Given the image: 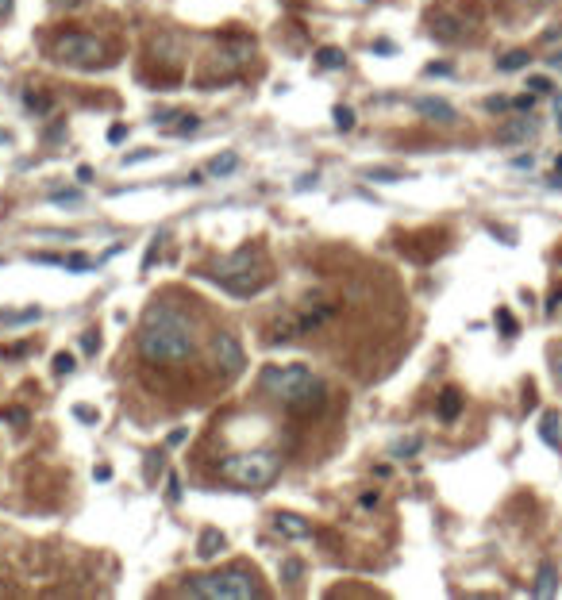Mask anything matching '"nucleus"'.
Masks as SVG:
<instances>
[{
  "instance_id": "obj_1",
  "label": "nucleus",
  "mask_w": 562,
  "mask_h": 600,
  "mask_svg": "<svg viewBox=\"0 0 562 600\" xmlns=\"http://www.w3.org/2000/svg\"><path fill=\"white\" fill-rule=\"evenodd\" d=\"M135 347L147 366H185L197 354V327L174 304L150 300V308L142 312Z\"/></svg>"
},
{
  "instance_id": "obj_2",
  "label": "nucleus",
  "mask_w": 562,
  "mask_h": 600,
  "mask_svg": "<svg viewBox=\"0 0 562 600\" xmlns=\"http://www.w3.org/2000/svg\"><path fill=\"white\" fill-rule=\"evenodd\" d=\"M281 451H270V446H259V451H239V454H227V458L216 462V478L235 485V489L246 493H262L270 489L274 481L281 478Z\"/></svg>"
},
{
  "instance_id": "obj_3",
  "label": "nucleus",
  "mask_w": 562,
  "mask_h": 600,
  "mask_svg": "<svg viewBox=\"0 0 562 600\" xmlns=\"http://www.w3.org/2000/svg\"><path fill=\"white\" fill-rule=\"evenodd\" d=\"M204 278L224 285L231 297H259L266 285H270V265H266L259 246H239L235 254L216 262L212 273H204Z\"/></svg>"
},
{
  "instance_id": "obj_4",
  "label": "nucleus",
  "mask_w": 562,
  "mask_h": 600,
  "mask_svg": "<svg viewBox=\"0 0 562 600\" xmlns=\"http://www.w3.org/2000/svg\"><path fill=\"white\" fill-rule=\"evenodd\" d=\"M185 596H201V600H251V596H266V589L259 585V574L246 566H227L216 574H197L185 577Z\"/></svg>"
},
{
  "instance_id": "obj_5",
  "label": "nucleus",
  "mask_w": 562,
  "mask_h": 600,
  "mask_svg": "<svg viewBox=\"0 0 562 600\" xmlns=\"http://www.w3.org/2000/svg\"><path fill=\"white\" fill-rule=\"evenodd\" d=\"M251 58H254V43L246 39V35H231L216 54H208L204 70L197 73V85H201V89H212L216 81L224 85V81L243 78V70L251 65Z\"/></svg>"
},
{
  "instance_id": "obj_6",
  "label": "nucleus",
  "mask_w": 562,
  "mask_h": 600,
  "mask_svg": "<svg viewBox=\"0 0 562 600\" xmlns=\"http://www.w3.org/2000/svg\"><path fill=\"white\" fill-rule=\"evenodd\" d=\"M312 385H320V377L312 374L304 362H289V366H262L259 374V389L270 400H278L281 408H289L297 396H304Z\"/></svg>"
},
{
  "instance_id": "obj_7",
  "label": "nucleus",
  "mask_w": 562,
  "mask_h": 600,
  "mask_svg": "<svg viewBox=\"0 0 562 600\" xmlns=\"http://www.w3.org/2000/svg\"><path fill=\"white\" fill-rule=\"evenodd\" d=\"M104 51H108L104 39L100 35H89V31H62V35H54V43H51V58L62 62V65H78V70L100 65Z\"/></svg>"
},
{
  "instance_id": "obj_8",
  "label": "nucleus",
  "mask_w": 562,
  "mask_h": 600,
  "mask_svg": "<svg viewBox=\"0 0 562 600\" xmlns=\"http://www.w3.org/2000/svg\"><path fill=\"white\" fill-rule=\"evenodd\" d=\"M212 366L224 369V377H239L243 366H246V354H243V342L231 335V331H216L212 335Z\"/></svg>"
},
{
  "instance_id": "obj_9",
  "label": "nucleus",
  "mask_w": 562,
  "mask_h": 600,
  "mask_svg": "<svg viewBox=\"0 0 562 600\" xmlns=\"http://www.w3.org/2000/svg\"><path fill=\"white\" fill-rule=\"evenodd\" d=\"M536 135H539V120L531 116V112H524V116H516V120H504L497 127V142H501V147H520V142H528Z\"/></svg>"
},
{
  "instance_id": "obj_10",
  "label": "nucleus",
  "mask_w": 562,
  "mask_h": 600,
  "mask_svg": "<svg viewBox=\"0 0 562 600\" xmlns=\"http://www.w3.org/2000/svg\"><path fill=\"white\" fill-rule=\"evenodd\" d=\"M323 408H328V385L320 381V385H312L304 396L293 400V404L285 408V412H289V416H297V420H312V416H320Z\"/></svg>"
},
{
  "instance_id": "obj_11",
  "label": "nucleus",
  "mask_w": 562,
  "mask_h": 600,
  "mask_svg": "<svg viewBox=\"0 0 562 600\" xmlns=\"http://www.w3.org/2000/svg\"><path fill=\"white\" fill-rule=\"evenodd\" d=\"M416 112H420L424 120L432 123H443V127H451V123H459V112H454V104H447L443 97H420L412 104Z\"/></svg>"
},
{
  "instance_id": "obj_12",
  "label": "nucleus",
  "mask_w": 562,
  "mask_h": 600,
  "mask_svg": "<svg viewBox=\"0 0 562 600\" xmlns=\"http://www.w3.org/2000/svg\"><path fill=\"white\" fill-rule=\"evenodd\" d=\"M432 39H435V43H459V39H466V27H462L459 16L435 12V16H432Z\"/></svg>"
},
{
  "instance_id": "obj_13",
  "label": "nucleus",
  "mask_w": 562,
  "mask_h": 600,
  "mask_svg": "<svg viewBox=\"0 0 562 600\" xmlns=\"http://www.w3.org/2000/svg\"><path fill=\"white\" fill-rule=\"evenodd\" d=\"M274 531L285 535V539H308L312 535V523L304 516H297V512H278V516H274Z\"/></svg>"
},
{
  "instance_id": "obj_14",
  "label": "nucleus",
  "mask_w": 562,
  "mask_h": 600,
  "mask_svg": "<svg viewBox=\"0 0 562 600\" xmlns=\"http://www.w3.org/2000/svg\"><path fill=\"white\" fill-rule=\"evenodd\" d=\"M462 404H466V396L459 393V389H443L439 396H435V416H439V423H454L462 416Z\"/></svg>"
},
{
  "instance_id": "obj_15",
  "label": "nucleus",
  "mask_w": 562,
  "mask_h": 600,
  "mask_svg": "<svg viewBox=\"0 0 562 600\" xmlns=\"http://www.w3.org/2000/svg\"><path fill=\"white\" fill-rule=\"evenodd\" d=\"M558 593V566L555 562H539V569H536V585H531V596H555Z\"/></svg>"
},
{
  "instance_id": "obj_16",
  "label": "nucleus",
  "mask_w": 562,
  "mask_h": 600,
  "mask_svg": "<svg viewBox=\"0 0 562 600\" xmlns=\"http://www.w3.org/2000/svg\"><path fill=\"white\" fill-rule=\"evenodd\" d=\"M562 420H558V412H543V420H539V439L551 446V451H562Z\"/></svg>"
},
{
  "instance_id": "obj_17",
  "label": "nucleus",
  "mask_w": 562,
  "mask_h": 600,
  "mask_svg": "<svg viewBox=\"0 0 562 600\" xmlns=\"http://www.w3.org/2000/svg\"><path fill=\"white\" fill-rule=\"evenodd\" d=\"M220 550H224V535H220L216 527H204V531H201V542H197V558H201V562H212Z\"/></svg>"
},
{
  "instance_id": "obj_18",
  "label": "nucleus",
  "mask_w": 562,
  "mask_h": 600,
  "mask_svg": "<svg viewBox=\"0 0 562 600\" xmlns=\"http://www.w3.org/2000/svg\"><path fill=\"white\" fill-rule=\"evenodd\" d=\"M531 65V54L528 51H509L504 58H497V70L501 73H520V70H528Z\"/></svg>"
},
{
  "instance_id": "obj_19",
  "label": "nucleus",
  "mask_w": 562,
  "mask_h": 600,
  "mask_svg": "<svg viewBox=\"0 0 562 600\" xmlns=\"http://www.w3.org/2000/svg\"><path fill=\"white\" fill-rule=\"evenodd\" d=\"M316 65H320V70H343V65H347V54H343L339 46H320V51H316Z\"/></svg>"
},
{
  "instance_id": "obj_20",
  "label": "nucleus",
  "mask_w": 562,
  "mask_h": 600,
  "mask_svg": "<svg viewBox=\"0 0 562 600\" xmlns=\"http://www.w3.org/2000/svg\"><path fill=\"white\" fill-rule=\"evenodd\" d=\"M235 169H239V154H231V150H227V154H216L208 162V174L212 177H227V174H235Z\"/></svg>"
},
{
  "instance_id": "obj_21",
  "label": "nucleus",
  "mask_w": 562,
  "mask_h": 600,
  "mask_svg": "<svg viewBox=\"0 0 562 600\" xmlns=\"http://www.w3.org/2000/svg\"><path fill=\"white\" fill-rule=\"evenodd\" d=\"M278 577L285 581V585H301V577H304V562H301V558H281Z\"/></svg>"
},
{
  "instance_id": "obj_22",
  "label": "nucleus",
  "mask_w": 562,
  "mask_h": 600,
  "mask_svg": "<svg viewBox=\"0 0 562 600\" xmlns=\"http://www.w3.org/2000/svg\"><path fill=\"white\" fill-rule=\"evenodd\" d=\"M420 446H424V439L420 435H408V439H401V443H393V458H412V454H420Z\"/></svg>"
},
{
  "instance_id": "obj_23",
  "label": "nucleus",
  "mask_w": 562,
  "mask_h": 600,
  "mask_svg": "<svg viewBox=\"0 0 562 600\" xmlns=\"http://www.w3.org/2000/svg\"><path fill=\"white\" fill-rule=\"evenodd\" d=\"M24 104H27V112H35V116H46L54 100L46 97V93H31V89H27V93H24Z\"/></svg>"
},
{
  "instance_id": "obj_24",
  "label": "nucleus",
  "mask_w": 562,
  "mask_h": 600,
  "mask_svg": "<svg viewBox=\"0 0 562 600\" xmlns=\"http://www.w3.org/2000/svg\"><path fill=\"white\" fill-rule=\"evenodd\" d=\"M331 120H335V127L339 131H355V108H347V104H335V108H331Z\"/></svg>"
},
{
  "instance_id": "obj_25",
  "label": "nucleus",
  "mask_w": 562,
  "mask_h": 600,
  "mask_svg": "<svg viewBox=\"0 0 562 600\" xmlns=\"http://www.w3.org/2000/svg\"><path fill=\"white\" fill-rule=\"evenodd\" d=\"M62 265H66V270H70V273H85V270H93V265H97V262H93L89 254L73 251V254H66V258H62Z\"/></svg>"
},
{
  "instance_id": "obj_26",
  "label": "nucleus",
  "mask_w": 562,
  "mask_h": 600,
  "mask_svg": "<svg viewBox=\"0 0 562 600\" xmlns=\"http://www.w3.org/2000/svg\"><path fill=\"white\" fill-rule=\"evenodd\" d=\"M73 369H78L73 354H70V350H58V354H54V374H58V377H70Z\"/></svg>"
},
{
  "instance_id": "obj_27",
  "label": "nucleus",
  "mask_w": 562,
  "mask_h": 600,
  "mask_svg": "<svg viewBox=\"0 0 562 600\" xmlns=\"http://www.w3.org/2000/svg\"><path fill=\"white\" fill-rule=\"evenodd\" d=\"M51 200H54V204H81V193H78V189H54Z\"/></svg>"
},
{
  "instance_id": "obj_28",
  "label": "nucleus",
  "mask_w": 562,
  "mask_h": 600,
  "mask_svg": "<svg viewBox=\"0 0 562 600\" xmlns=\"http://www.w3.org/2000/svg\"><path fill=\"white\" fill-rule=\"evenodd\" d=\"M497 323H501V331H504V335H516V331H520V323L512 320V312H509V308H497Z\"/></svg>"
},
{
  "instance_id": "obj_29",
  "label": "nucleus",
  "mask_w": 562,
  "mask_h": 600,
  "mask_svg": "<svg viewBox=\"0 0 562 600\" xmlns=\"http://www.w3.org/2000/svg\"><path fill=\"white\" fill-rule=\"evenodd\" d=\"M528 89L536 93V97H543V93H551L555 85H551V78H543V73H531V78H528Z\"/></svg>"
},
{
  "instance_id": "obj_30",
  "label": "nucleus",
  "mask_w": 562,
  "mask_h": 600,
  "mask_svg": "<svg viewBox=\"0 0 562 600\" xmlns=\"http://www.w3.org/2000/svg\"><path fill=\"white\" fill-rule=\"evenodd\" d=\"M158 254H162V235H155V239H150V246H147V258H142V273H147L150 265H155Z\"/></svg>"
},
{
  "instance_id": "obj_31",
  "label": "nucleus",
  "mask_w": 562,
  "mask_h": 600,
  "mask_svg": "<svg viewBox=\"0 0 562 600\" xmlns=\"http://www.w3.org/2000/svg\"><path fill=\"white\" fill-rule=\"evenodd\" d=\"M370 181H385V185H393V181H401V174L397 169H366Z\"/></svg>"
},
{
  "instance_id": "obj_32",
  "label": "nucleus",
  "mask_w": 562,
  "mask_h": 600,
  "mask_svg": "<svg viewBox=\"0 0 562 600\" xmlns=\"http://www.w3.org/2000/svg\"><path fill=\"white\" fill-rule=\"evenodd\" d=\"M197 127H201V120H197L193 112H185V123H177V127H174V135H193Z\"/></svg>"
},
{
  "instance_id": "obj_33",
  "label": "nucleus",
  "mask_w": 562,
  "mask_h": 600,
  "mask_svg": "<svg viewBox=\"0 0 562 600\" xmlns=\"http://www.w3.org/2000/svg\"><path fill=\"white\" fill-rule=\"evenodd\" d=\"M512 97H485V112H509Z\"/></svg>"
},
{
  "instance_id": "obj_34",
  "label": "nucleus",
  "mask_w": 562,
  "mask_h": 600,
  "mask_svg": "<svg viewBox=\"0 0 562 600\" xmlns=\"http://www.w3.org/2000/svg\"><path fill=\"white\" fill-rule=\"evenodd\" d=\"M81 350H85V354H97V350H100V335H97V331H85V335H81Z\"/></svg>"
},
{
  "instance_id": "obj_35",
  "label": "nucleus",
  "mask_w": 562,
  "mask_h": 600,
  "mask_svg": "<svg viewBox=\"0 0 562 600\" xmlns=\"http://www.w3.org/2000/svg\"><path fill=\"white\" fill-rule=\"evenodd\" d=\"M73 416H78L81 423H97L100 420V412H97V408H89V404H78V408H73Z\"/></svg>"
},
{
  "instance_id": "obj_36",
  "label": "nucleus",
  "mask_w": 562,
  "mask_h": 600,
  "mask_svg": "<svg viewBox=\"0 0 562 600\" xmlns=\"http://www.w3.org/2000/svg\"><path fill=\"white\" fill-rule=\"evenodd\" d=\"M166 497H170V504L181 500V478H177V473H170V478H166Z\"/></svg>"
},
{
  "instance_id": "obj_37",
  "label": "nucleus",
  "mask_w": 562,
  "mask_h": 600,
  "mask_svg": "<svg viewBox=\"0 0 562 600\" xmlns=\"http://www.w3.org/2000/svg\"><path fill=\"white\" fill-rule=\"evenodd\" d=\"M512 108H516V112H531V108H536V93H520V97H512Z\"/></svg>"
},
{
  "instance_id": "obj_38",
  "label": "nucleus",
  "mask_w": 562,
  "mask_h": 600,
  "mask_svg": "<svg viewBox=\"0 0 562 600\" xmlns=\"http://www.w3.org/2000/svg\"><path fill=\"white\" fill-rule=\"evenodd\" d=\"M424 73H427V78H435V73H439V78H447V73H451V65H447V62H432V65H424Z\"/></svg>"
},
{
  "instance_id": "obj_39",
  "label": "nucleus",
  "mask_w": 562,
  "mask_h": 600,
  "mask_svg": "<svg viewBox=\"0 0 562 600\" xmlns=\"http://www.w3.org/2000/svg\"><path fill=\"white\" fill-rule=\"evenodd\" d=\"M536 166V154H516L512 158V169H531Z\"/></svg>"
},
{
  "instance_id": "obj_40",
  "label": "nucleus",
  "mask_w": 562,
  "mask_h": 600,
  "mask_svg": "<svg viewBox=\"0 0 562 600\" xmlns=\"http://www.w3.org/2000/svg\"><path fill=\"white\" fill-rule=\"evenodd\" d=\"M155 158V150H139V154H123V166H135V162H147Z\"/></svg>"
},
{
  "instance_id": "obj_41",
  "label": "nucleus",
  "mask_w": 562,
  "mask_h": 600,
  "mask_svg": "<svg viewBox=\"0 0 562 600\" xmlns=\"http://www.w3.org/2000/svg\"><path fill=\"white\" fill-rule=\"evenodd\" d=\"M362 508H378V504H382V493H362Z\"/></svg>"
},
{
  "instance_id": "obj_42",
  "label": "nucleus",
  "mask_w": 562,
  "mask_h": 600,
  "mask_svg": "<svg viewBox=\"0 0 562 600\" xmlns=\"http://www.w3.org/2000/svg\"><path fill=\"white\" fill-rule=\"evenodd\" d=\"M123 135H128V127H123V123H116V127H108V142H123Z\"/></svg>"
},
{
  "instance_id": "obj_43",
  "label": "nucleus",
  "mask_w": 562,
  "mask_h": 600,
  "mask_svg": "<svg viewBox=\"0 0 562 600\" xmlns=\"http://www.w3.org/2000/svg\"><path fill=\"white\" fill-rule=\"evenodd\" d=\"M374 51H378V54H393V51H397V46H393V43H389V39H378V43H374Z\"/></svg>"
},
{
  "instance_id": "obj_44",
  "label": "nucleus",
  "mask_w": 562,
  "mask_h": 600,
  "mask_svg": "<svg viewBox=\"0 0 562 600\" xmlns=\"http://www.w3.org/2000/svg\"><path fill=\"white\" fill-rule=\"evenodd\" d=\"M170 446H177V443H185V427H177V431H170V439H166Z\"/></svg>"
},
{
  "instance_id": "obj_45",
  "label": "nucleus",
  "mask_w": 562,
  "mask_h": 600,
  "mask_svg": "<svg viewBox=\"0 0 562 600\" xmlns=\"http://www.w3.org/2000/svg\"><path fill=\"white\" fill-rule=\"evenodd\" d=\"M12 8H16V0H0V20H8V16H12Z\"/></svg>"
},
{
  "instance_id": "obj_46",
  "label": "nucleus",
  "mask_w": 562,
  "mask_h": 600,
  "mask_svg": "<svg viewBox=\"0 0 562 600\" xmlns=\"http://www.w3.org/2000/svg\"><path fill=\"white\" fill-rule=\"evenodd\" d=\"M555 123H558V135H562V97H555Z\"/></svg>"
},
{
  "instance_id": "obj_47",
  "label": "nucleus",
  "mask_w": 562,
  "mask_h": 600,
  "mask_svg": "<svg viewBox=\"0 0 562 600\" xmlns=\"http://www.w3.org/2000/svg\"><path fill=\"white\" fill-rule=\"evenodd\" d=\"M185 181H189V185H204V174H201V169H193V174H189Z\"/></svg>"
},
{
  "instance_id": "obj_48",
  "label": "nucleus",
  "mask_w": 562,
  "mask_h": 600,
  "mask_svg": "<svg viewBox=\"0 0 562 600\" xmlns=\"http://www.w3.org/2000/svg\"><path fill=\"white\" fill-rule=\"evenodd\" d=\"M78 181H93V166H78Z\"/></svg>"
},
{
  "instance_id": "obj_49",
  "label": "nucleus",
  "mask_w": 562,
  "mask_h": 600,
  "mask_svg": "<svg viewBox=\"0 0 562 600\" xmlns=\"http://www.w3.org/2000/svg\"><path fill=\"white\" fill-rule=\"evenodd\" d=\"M547 65H551V70H562V51H558V54H551Z\"/></svg>"
},
{
  "instance_id": "obj_50",
  "label": "nucleus",
  "mask_w": 562,
  "mask_h": 600,
  "mask_svg": "<svg viewBox=\"0 0 562 600\" xmlns=\"http://www.w3.org/2000/svg\"><path fill=\"white\" fill-rule=\"evenodd\" d=\"M547 185H551V189H562V169H555V174H551Z\"/></svg>"
},
{
  "instance_id": "obj_51",
  "label": "nucleus",
  "mask_w": 562,
  "mask_h": 600,
  "mask_svg": "<svg viewBox=\"0 0 562 600\" xmlns=\"http://www.w3.org/2000/svg\"><path fill=\"white\" fill-rule=\"evenodd\" d=\"M54 4H58V8H78L81 0H54Z\"/></svg>"
},
{
  "instance_id": "obj_52",
  "label": "nucleus",
  "mask_w": 562,
  "mask_h": 600,
  "mask_svg": "<svg viewBox=\"0 0 562 600\" xmlns=\"http://www.w3.org/2000/svg\"><path fill=\"white\" fill-rule=\"evenodd\" d=\"M555 377L562 381V358H558V366H555Z\"/></svg>"
},
{
  "instance_id": "obj_53",
  "label": "nucleus",
  "mask_w": 562,
  "mask_h": 600,
  "mask_svg": "<svg viewBox=\"0 0 562 600\" xmlns=\"http://www.w3.org/2000/svg\"><path fill=\"white\" fill-rule=\"evenodd\" d=\"M555 169H562V154H558V162H555Z\"/></svg>"
},
{
  "instance_id": "obj_54",
  "label": "nucleus",
  "mask_w": 562,
  "mask_h": 600,
  "mask_svg": "<svg viewBox=\"0 0 562 600\" xmlns=\"http://www.w3.org/2000/svg\"><path fill=\"white\" fill-rule=\"evenodd\" d=\"M0 265H4V258H0Z\"/></svg>"
}]
</instances>
